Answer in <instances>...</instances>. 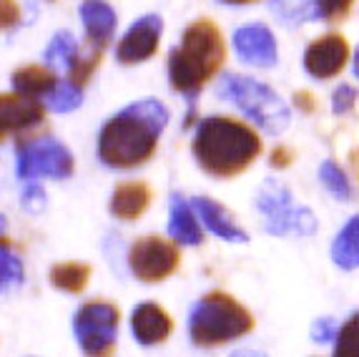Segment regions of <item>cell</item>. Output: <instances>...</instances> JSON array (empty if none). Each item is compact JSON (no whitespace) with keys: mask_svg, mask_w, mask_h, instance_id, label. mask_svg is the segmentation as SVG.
<instances>
[{"mask_svg":"<svg viewBox=\"0 0 359 357\" xmlns=\"http://www.w3.org/2000/svg\"><path fill=\"white\" fill-rule=\"evenodd\" d=\"M81 101H83V89H78V86L71 84V81H60L58 89L48 96V101L46 103H48L53 111L66 113V111H73V108L81 106Z\"/></svg>","mask_w":359,"mask_h":357,"instance_id":"obj_26","label":"cell"},{"mask_svg":"<svg viewBox=\"0 0 359 357\" xmlns=\"http://www.w3.org/2000/svg\"><path fill=\"white\" fill-rule=\"evenodd\" d=\"M349 164H352L354 174H357V178H359V149L352 151V156H349Z\"/></svg>","mask_w":359,"mask_h":357,"instance_id":"obj_35","label":"cell"},{"mask_svg":"<svg viewBox=\"0 0 359 357\" xmlns=\"http://www.w3.org/2000/svg\"><path fill=\"white\" fill-rule=\"evenodd\" d=\"M168 234L174 242L186 247H196L204 242V232L196 219L191 202H186L181 194H171V212H168Z\"/></svg>","mask_w":359,"mask_h":357,"instance_id":"obj_17","label":"cell"},{"mask_svg":"<svg viewBox=\"0 0 359 357\" xmlns=\"http://www.w3.org/2000/svg\"><path fill=\"white\" fill-rule=\"evenodd\" d=\"M233 48L244 63H252L259 68H271L279 60V48L276 38L266 25L246 23L233 33Z\"/></svg>","mask_w":359,"mask_h":357,"instance_id":"obj_12","label":"cell"},{"mask_svg":"<svg viewBox=\"0 0 359 357\" xmlns=\"http://www.w3.org/2000/svg\"><path fill=\"white\" fill-rule=\"evenodd\" d=\"M231 357H266L264 352H257V350H239V352H233Z\"/></svg>","mask_w":359,"mask_h":357,"instance_id":"obj_34","label":"cell"},{"mask_svg":"<svg viewBox=\"0 0 359 357\" xmlns=\"http://www.w3.org/2000/svg\"><path fill=\"white\" fill-rule=\"evenodd\" d=\"M151 204V189L144 181H126L116 186L111 197V214L123 221H133L144 214Z\"/></svg>","mask_w":359,"mask_h":357,"instance_id":"obj_18","label":"cell"},{"mask_svg":"<svg viewBox=\"0 0 359 357\" xmlns=\"http://www.w3.org/2000/svg\"><path fill=\"white\" fill-rule=\"evenodd\" d=\"M88 280H90V267L83 262H60L50 269V282L58 290L71 292V294L83 292Z\"/></svg>","mask_w":359,"mask_h":357,"instance_id":"obj_22","label":"cell"},{"mask_svg":"<svg viewBox=\"0 0 359 357\" xmlns=\"http://www.w3.org/2000/svg\"><path fill=\"white\" fill-rule=\"evenodd\" d=\"M294 103H297V106H299L302 111H306V113H311L314 108H317V101H314V96L306 93V91H304V93L299 91V93L294 96Z\"/></svg>","mask_w":359,"mask_h":357,"instance_id":"obj_32","label":"cell"},{"mask_svg":"<svg viewBox=\"0 0 359 357\" xmlns=\"http://www.w3.org/2000/svg\"><path fill=\"white\" fill-rule=\"evenodd\" d=\"M337 335H339V327H337L334 317H319V320L311 325V339L319 342V345H327V342L337 339Z\"/></svg>","mask_w":359,"mask_h":357,"instance_id":"obj_30","label":"cell"},{"mask_svg":"<svg viewBox=\"0 0 359 357\" xmlns=\"http://www.w3.org/2000/svg\"><path fill=\"white\" fill-rule=\"evenodd\" d=\"M332 259L337 267L347 269V272L359 267V214L352 216L337 234L334 245H332Z\"/></svg>","mask_w":359,"mask_h":357,"instance_id":"obj_20","label":"cell"},{"mask_svg":"<svg viewBox=\"0 0 359 357\" xmlns=\"http://www.w3.org/2000/svg\"><path fill=\"white\" fill-rule=\"evenodd\" d=\"M216 93L224 101L233 103L252 124H257L271 136L287 131L292 124V111L282 96L252 76L224 73L219 86H216Z\"/></svg>","mask_w":359,"mask_h":357,"instance_id":"obj_5","label":"cell"},{"mask_svg":"<svg viewBox=\"0 0 359 357\" xmlns=\"http://www.w3.org/2000/svg\"><path fill=\"white\" fill-rule=\"evenodd\" d=\"M257 209L266 224V232L276 237H311L317 232V216L311 214V209L294 202L292 191L276 178H266L262 184Z\"/></svg>","mask_w":359,"mask_h":357,"instance_id":"obj_6","label":"cell"},{"mask_svg":"<svg viewBox=\"0 0 359 357\" xmlns=\"http://www.w3.org/2000/svg\"><path fill=\"white\" fill-rule=\"evenodd\" d=\"M354 103H357V89H352L349 84L337 86L334 93H332V111H334L337 116H341V113L352 111Z\"/></svg>","mask_w":359,"mask_h":357,"instance_id":"obj_29","label":"cell"},{"mask_svg":"<svg viewBox=\"0 0 359 357\" xmlns=\"http://www.w3.org/2000/svg\"><path fill=\"white\" fill-rule=\"evenodd\" d=\"M271 11L284 23H306L319 18V0H271Z\"/></svg>","mask_w":359,"mask_h":357,"instance_id":"obj_23","label":"cell"},{"mask_svg":"<svg viewBox=\"0 0 359 357\" xmlns=\"http://www.w3.org/2000/svg\"><path fill=\"white\" fill-rule=\"evenodd\" d=\"M166 124L168 111L161 101L144 98L131 103L103 124L98 136V159L118 171L141 167L154 156Z\"/></svg>","mask_w":359,"mask_h":357,"instance_id":"obj_1","label":"cell"},{"mask_svg":"<svg viewBox=\"0 0 359 357\" xmlns=\"http://www.w3.org/2000/svg\"><path fill=\"white\" fill-rule=\"evenodd\" d=\"M20 20L18 0H0V30L15 28Z\"/></svg>","mask_w":359,"mask_h":357,"instance_id":"obj_31","label":"cell"},{"mask_svg":"<svg viewBox=\"0 0 359 357\" xmlns=\"http://www.w3.org/2000/svg\"><path fill=\"white\" fill-rule=\"evenodd\" d=\"M118 320V307L106 299H90L76 312L73 330L86 357H114Z\"/></svg>","mask_w":359,"mask_h":357,"instance_id":"obj_7","label":"cell"},{"mask_svg":"<svg viewBox=\"0 0 359 357\" xmlns=\"http://www.w3.org/2000/svg\"><path fill=\"white\" fill-rule=\"evenodd\" d=\"M23 280V262L8 245L0 242V290L18 285Z\"/></svg>","mask_w":359,"mask_h":357,"instance_id":"obj_27","label":"cell"},{"mask_svg":"<svg viewBox=\"0 0 359 357\" xmlns=\"http://www.w3.org/2000/svg\"><path fill=\"white\" fill-rule=\"evenodd\" d=\"M354 73H357V78H359V48H357V53H354Z\"/></svg>","mask_w":359,"mask_h":357,"instance_id":"obj_37","label":"cell"},{"mask_svg":"<svg viewBox=\"0 0 359 357\" xmlns=\"http://www.w3.org/2000/svg\"><path fill=\"white\" fill-rule=\"evenodd\" d=\"M161 33H163V20L161 15L149 13L144 18H138L136 23L128 28V33L118 41L116 48V58L126 66L133 63H144L151 56L158 51V43H161Z\"/></svg>","mask_w":359,"mask_h":357,"instance_id":"obj_11","label":"cell"},{"mask_svg":"<svg viewBox=\"0 0 359 357\" xmlns=\"http://www.w3.org/2000/svg\"><path fill=\"white\" fill-rule=\"evenodd\" d=\"M319 178H322L324 189H330L332 197L341 199V202H349L354 197L352 184H349L347 174L344 169L337 164V161H322V167H319Z\"/></svg>","mask_w":359,"mask_h":357,"instance_id":"obj_24","label":"cell"},{"mask_svg":"<svg viewBox=\"0 0 359 357\" xmlns=\"http://www.w3.org/2000/svg\"><path fill=\"white\" fill-rule=\"evenodd\" d=\"M222 3H229V6H246V3H257V0H222Z\"/></svg>","mask_w":359,"mask_h":357,"instance_id":"obj_36","label":"cell"},{"mask_svg":"<svg viewBox=\"0 0 359 357\" xmlns=\"http://www.w3.org/2000/svg\"><path fill=\"white\" fill-rule=\"evenodd\" d=\"M332 357H359V312L339 327Z\"/></svg>","mask_w":359,"mask_h":357,"instance_id":"obj_25","label":"cell"},{"mask_svg":"<svg viewBox=\"0 0 359 357\" xmlns=\"http://www.w3.org/2000/svg\"><path fill=\"white\" fill-rule=\"evenodd\" d=\"M73 174V156L60 141L50 136L18 146V176L20 178H66Z\"/></svg>","mask_w":359,"mask_h":357,"instance_id":"obj_9","label":"cell"},{"mask_svg":"<svg viewBox=\"0 0 359 357\" xmlns=\"http://www.w3.org/2000/svg\"><path fill=\"white\" fill-rule=\"evenodd\" d=\"M46 119L41 101H33L20 93H0V141L11 134L36 129Z\"/></svg>","mask_w":359,"mask_h":357,"instance_id":"obj_13","label":"cell"},{"mask_svg":"<svg viewBox=\"0 0 359 357\" xmlns=\"http://www.w3.org/2000/svg\"><path fill=\"white\" fill-rule=\"evenodd\" d=\"M349 60V43L339 33H327V36L311 41L304 51V68L311 78L327 81L344 71Z\"/></svg>","mask_w":359,"mask_h":357,"instance_id":"obj_10","label":"cell"},{"mask_svg":"<svg viewBox=\"0 0 359 357\" xmlns=\"http://www.w3.org/2000/svg\"><path fill=\"white\" fill-rule=\"evenodd\" d=\"M194 156L198 167L216 178L246 171L262 154V138L252 126L231 116H209L198 121L194 134Z\"/></svg>","mask_w":359,"mask_h":357,"instance_id":"obj_2","label":"cell"},{"mask_svg":"<svg viewBox=\"0 0 359 357\" xmlns=\"http://www.w3.org/2000/svg\"><path fill=\"white\" fill-rule=\"evenodd\" d=\"M292 164V154H289L287 149H274L271 151V167H289Z\"/></svg>","mask_w":359,"mask_h":357,"instance_id":"obj_33","label":"cell"},{"mask_svg":"<svg viewBox=\"0 0 359 357\" xmlns=\"http://www.w3.org/2000/svg\"><path fill=\"white\" fill-rule=\"evenodd\" d=\"M191 207L196 212V216L201 219V224L214 232L216 237H222L224 242H233V245H244L249 234L241 229L236 221L231 219V214L226 212V207H222L219 202L209 197H194L191 199Z\"/></svg>","mask_w":359,"mask_h":357,"instance_id":"obj_15","label":"cell"},{"mask_svg":"<svg viewBox=\"0 0 359 357\" xmlns=\"http://www.w3.org/2000/svg\"><path fill=\"white\" fill-rule=\"evenodd\" d=\"M226 60V41L214 20L198 18L184 30L181 43L168 53V81L189 101L219 73Z\"/></svg>","mask_w":359,"mask_h":357,"instance_id":"obj_3","label":"cell"},{"mask_svg":"<svg viewBox=\"0 0 359 357\" xmlns=\"http://www.w3.org/2000/svg\"><path fill=\"white\" fill-rule=\"evenodd\" d=\"M81 20L86 25L90 51L103 53L116 33V13L103 0H86L81 3Z\"/></svg>","mask_w":359,"mask_h":357,"instance_id":"obj_16","label":"cell"},{"mask_svg":"<svg viewBox=\"0 0 359 357\" xmlns=\"http://www.w3.org/2000/svg\"><path fill=\"white\" fill-rule=\"evenodd\" d=\"M78 58H81V51H78L76 38H73L68 30L55 33L53 41L48 43V51H46V63H48V68H63V71H68V76H71Z\"/></svg>","mask_w":359,"mask_h":357,"instance_id":"obj_21","label":"cell"},{"mask_svg":"<svg viewBox=\"0 0 359 357\" xmlns=\"http://www.w3.org/2000/svg\"><path fill=\"white\" fill-rule=\"evenodd\" d=\"M6 232V216H0V234Z\"/></svg>","mask_w":359,"mask_h":357,"instance_id":"obj_38","label":"cell"},{"mask_svg":"<svg viewBox=\"0 0 359 357\" xmlns=\"http://www.w3.org/2000/svg\"><path fill=\"white\" fill-rule=\"evenodd\" d=\"M179 247L163 237L138 239V242H133L131 252H128V267H131L133 277L146 282V285L163 282L166 277H171L179 269Z\"/></svg>","mask_w":359,"mask_h":357,"instance_id":"obj_8","label":"cell"},{"mask_svg":"<svg viewBox=\"0 0 359 357\" xmlns=\"http://www.w3.org/2000/svg\"><path fill=\"white\" fill-rule=\"evenodd\" d=\"M254 330V317L239 299L226 292H209L194 304L189 335L198 347L229 345Z\"/></svg>","mask_w":359,"mask_h":357,"instance_id":"obj_4","label":"cell"},{"mask_svg":"<svg viewBox=\"0 0 359 357\" xmlns=\"http://www.w3.org/2000/svg\"><path fill=\"white\" fill-rule=\"evenodd\" d=\"M354 0H319V18L327 23H341L352 11Z\"/></svg>","mask_w":359,"mask_h":357,"instance_id":"obj_28","label":"cell"},{"mask_svg":"<svg viewBox=\"0 0 359 357\" xmlns=\"http://www.w3.org/2000/svg\"><path fill=\"white\" fill-rule=\"evenodd\" d=\"M58 76H55L50 68H43V66H23L20 71L13 73V86L18 91L20 96H28L33 101L38 98H46L48 101V96L58 89Z\"/></svg>","mask_w":359,"mask_h":357,"instance_id":"obj_19","label":"cell"},{"mask_svg":"<svg viewBox=\"0 0 359 357\" xmlns=\"http://www.w3.org/2000/svg\"><path fill=\"white\" fill-rule=\"evenodd\" d=\"M131 330L133 337L141 345H161L166 342L171 330H174V320L168 317V312L163 310L161 304L156 302H141L131 315Z\"/></svg>","mask_w":359,"mask_h":357,"instance_id":"obj_14","label":"cell"}]
</instances>
